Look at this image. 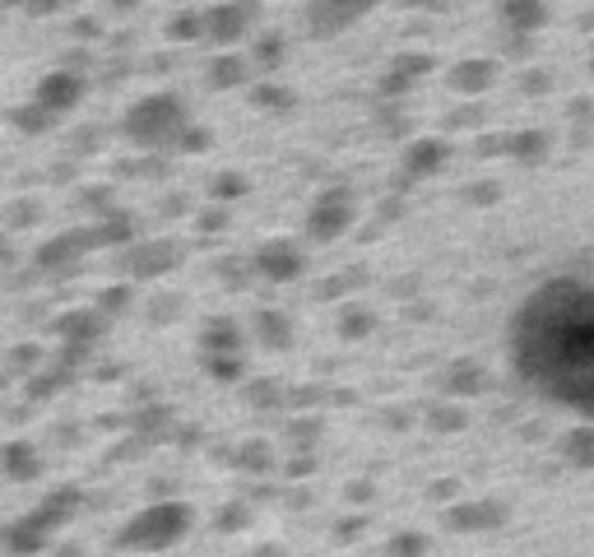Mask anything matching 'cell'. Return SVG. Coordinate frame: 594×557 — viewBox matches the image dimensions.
Returning <instances> with one entry per match:
<instances>
[{"instance_id": "obj_18", "label": "cell", "mask_w": 594, "mask_h": 557, "mask_svg": "<svg viewBox=\"0 0 594 557\" xmlns=\"http://www.w3.org/2000/svg\"><path fill=\"white\" fill-rule=\"evenodd\" d=\"M205 33V14H176L172 19V37H201Z\"/></svg>"}, {"instance_id": "obj_22", "label": "cell", "mask_w": 594, "mask_h": 557, "mask_svg": "<svg viewBox=\"0 0 594 557\" xmlns=\"http://www.w3.org/2000/svg\"><path fill=\"white\" fill-rule=\"evenodd\" d=\"M255 103H265V107H284V103H288V93H284V89H255Z\"/></svg>"}, {"instance_id": "obj_13", "label": "cell", "mask_w": 594, "mask_h": 557, "mask_svg": "<svg viewBox=\"0 0 594 557\" xmlns=\"http://www.w3.org/2000/svg\"><path fill=\"white\" fill-rule=\"evenodd\" d=\"M205 349L209 353H237V326L232 321H214L205 330Z\"/></svg>"}, {"instance_id": "obj_10", "label": "cell", "mask_w": 594, "mask_h": 557, "mask_svg": "<svg viewBox=\"0 0 594 557\" xmlns=\"http://www.w3.org/2000/svg\"><path fill=\"white\" fill-rule=\"evenodd\" d=\"M0 469H5L14 484H28L43 474V455H37V446H28V442H10L5 451H0Z\"/></svg>"}, {"instance_id": "obj_12", "label": "cell", "mask_w": 594, "mask_h": 557, "mask_svg": "<svg viewBox=\"0 0 594 557\" xmlns=\"http://www.w3.org/2000/svg\"><path fill=\"white\" fill-rule=\"evenodd\" d=\"M172 265H176V251H172L168 242H158V247H149V251L135 255V274H140V278H145V274L153 278V274H163V270H172Z\"/></svg>"}, {"instance_id": "obj_1", "label": "cell", "mask_w": 594, "mask_h": 557, "mask_svg": "<svg viewBox=\"0 0 594 557\" xmlns=\"http://www.w3.org/2000/svg\"><path fill=\"white\" fill-rule=\"evenodd\" d=\"M79 511V488H56L43 497V507H33L28 515H19V521L5 530V548L14 557H28L37 548H47L52 544V534L61 530L70 515Z\"/></svg>"}, {"instance_id": "obj_8", "label": "cell", "mask_w": 594, "mask_h": 557, "mask_svg": "<svg viewBox=\"0 0 594 557\" xmlns=\"http://www.w3.org/2000/svg\"><path fill=\"white\" fill-rule=\"evenodd\" d=\"M367 10V0H311V24L316 33H340Z\"/></svg>"}, {"instance_id": "obj_6", "label": "cell", "mask_w": 594, "mask_h": 557, "mask_svg": "<svg viewBox=\"0 0 594 557\" xmlns=\"http://www.w3.org/2000/svg\"><path fill=\"white\" fill-rule=\"evenodd\" d=\"M89 247H103V232L98 228H84V232H66V237H56V242H47L43 251H37V265H47V270H61L70 265L75 255H84Z\"/></svg>"}, {"instance_id": "obj_25", "label": "cell", "mask_w": 594, "mask_h": 557, "mask_svg": "<svg viewBox=\"0 0 594 557\" xmlns=\"http://www.w3.org/2000/svg\"><path fill=\"white\" fill-rule=\"evenodd\" d=\"M126 297H130L126 288H116V293H107V297H103V307H107V311H112V307H126Z\"/></svg>"}, {"instance_id": "obj_3", "label": "cell", "mask_w": 594, "mask_h": 557, "mask_svg": "<svg viewBox=\"0 0 594 557\" xmlns=\"http://www.w3.org/2000/svg\"><path fill=\"white\" fill-rule=\"evenodd\" d=\"M126 130L140 139V145H163V139H172V135H186V112L176 98L158 93V98H145V103L130 107Z\"/></svg>"}, {"instance_id": "obj_15", "label": "cell", "mask_w": 594, "mask_h": 557, "mask_svg": "<svg viewBox=\"0 0 594 557\" xmlns=\"http://www.w3.org/2000/svg\"><path fill=\"white\" fill-rule=\"evenodd\" d=\"M261 340H265L270 349H284V344L293 340V334H288V321H284L279 311H261Z\"/></svg>"}, {"instance_id": "obj_17", "label": "cell", "mask_w": 594, "mask_h": 557, "mask_svg": "<svg viewBox=\"0 0 594 557\" xmlns=\"http://www.w3.org/2000/svg\"><path fill=\"white\" fill-rule=\"evenodd\" d=\"M442 163V145H413V154H409V172L419 177V172H427V168H437Z\"/></svg>"}, {"instance_id": "obj_4", "label": "cell", "mask_w": 594, "mask_h": 557, "mask_svg": "<svg viewBox=\"0 0 594 557\" xmlns=\"http://www.w3.org/2000/svg\"><path fill=\"white\" fill-rule=\"evenodd\" d=\"M79 98H84V79L79 75H70V70H52L43 84H37V107L43 112H52V116H61V112H70Z\"/></svg>"}, {"instance_id": "obj_24", "label": "cell", "mask_w": 594, "mask_h": 557, "mask_svg": "<svg viewBox=\"0 0 594 557\" xmlns=\"http://www.w3.org/2000/svg\"><path fill=\"white\" fill-rule=\"evenodd\" d=\"M483 79H488V70H460L455 75V84H483Z\"/></svg>"}, {"instance_id": "obj_19", "label": "cell", "mask_w": 594, "mask_h": 557, "mask_svg": "<svg viewBox=\"0 0 594 557\" xmlns=\"http://www.w3.org/2000/svg\"><path fill=\"white\" fill-rule=\"evenodd\" d=\"M242 465H247V469H270V446H255V442H251V446L242 451Z\"/></svg>"}, {"instance_id": "obj_9", "label": "cell", "mask_w": 594, "mask_h": 557, "mask_svg": "<svg viewBox=\"0 0 594 557\" xmlns=\"http://www.w3.org/2000/svg\"><path fill=\"white\" fill-rule=\"evenodd\" d=\"M255 270L279 284V278H297V274H302V255H297L288 242H270V247L255 251Z\"/></svg>"}, {"instance_id": "obj_2", "label": "cell", "mask_w": 594, "mask_h": 557, "mask_svg": "<svg viewBox=\"0 0 594 557\" xmlns=\"http://www.w3.org/2000/svg\"><path fill=\"white\" fill-rule=\"evenodd\" d=\"M191 530V507L186 502H153L140 515H130L122 530V548L130 553H163Z\"/></svg>"}, {"instance_id": "obj_20", "label": "cell", "mask_w": 594, "mask_h": 557, "mask_svg": "<svg viewBox=\"0 0 594 557\" xmlns=\"http://www.w3.org/2000/svg\"><path fill=\"white\" fill-rule=\"evenodd\" d=\"M247 191V182L237 172H228V177H219V182H214V195H242Z\"/></svg>"}, {"instance_id": "obj_16", "label": "cell", "mask_w": 594, "mask_h": 557, "mask_svg": "<svg viewBox=\"0 0 594 557\" xmlns=\"http://www.w3.org/2000/svg\"><path fill=\"white\" fill-rule=\"evenodd\" d=\"M205 367H209V376H219V382H237V376H242V363H237V353H209Z\"/></svg>"}, {"instance_id": "obj_26", "label": "cell", "mask_w": 594, "mask_h": 557, "mask_svg": "<svg viewBox=\"0 0 594 557\" xmlns=\"http://www.w3.org/2000/svg\"><path fill=\"white\" fill-rule=\"evenodd\" d=\"M61 0H28V10H37V14H52Z\"/></svg>"}, {"instance_id": "obj_14", "label": "cell", "mask_w": 594, "mask_h": 557, "mask_svg": "<svg viewBox=\"0 0 594 557\" xmlns=\"http://www.w3.org/2000/svg\"><path fill=\"white\" fill-rule=\"evenodd\" d=\"M242 79H247V66L237 61V56H224V61H214V70H209V84H214V89L242 84Z\"/></svg>"}, {"instance_id": "obj_11", "label": "cell", "mask_w": 594, "mask_h": 557, "mask_svg": "<svg viewBox=\"0 0 594 557\" xmlns=\"http://www.w3.org/2000/svg\"><path fill=\"white\" fill-rule=\"evenodd\" d=\"M61 334H66V340L89 344V340L103 334V316H98V311H75V316H66V321H61Z\"/></svg>"}, {"instance_id": "obj_21", "label": "cell", "mask_w": 594, "mask_h": 557, "mask_svg": "<svg viewBox=\"0 0 594 557\" xmlns=\"http://www.w3.org/2000/svg\"><path fill=\"white\" fill-rule=\"evenodd\" d=\"M247 525V507H228L219 511V530H242Z\"/></svg>"}, {"instance_id": "obj_5", "label": "cell", "mask_w": 594, "mask_h": 557, "mask_svg": "<svg viewBox=\"0 0 594 557\" xmlns=\"http://www.w3.org/2000/svg\"><path fill=\"white\" fill-rule=\"evenodd\" d=\"M255 19V0H232V5H219L205 14V33L214 37V43H237Z\"/></svg>"}, {"instance_id": "obj_7", "label": "cell", "mask_w": 594, "mask_h": 557, "mask_svg": "<svg viewBox=\"0 0 594 557\" xmlns=\"http://www.w3.org/2000/svg\"><path fill=\"white\" fill-rule=\"evenodd\" d=\"M349 218H353L349 195H325V201L311 209L307 228H311V237H321V242H330V237H340V232L349 228Z\"/></svg>"}, {"instance_id": "obj_23", "label": "cell", "mask_w": 594, "mask_h": 557, "mask_svg": "<svg viewBox=\"0 0 594 557\" xmlns=\"http://www.w3.org/2000/svg\"><path fill=\"white\" fill-rule=\"evenodd\" d=\"M423 548V539H395V557H413Z\"/></svg>"}]
</instances>
